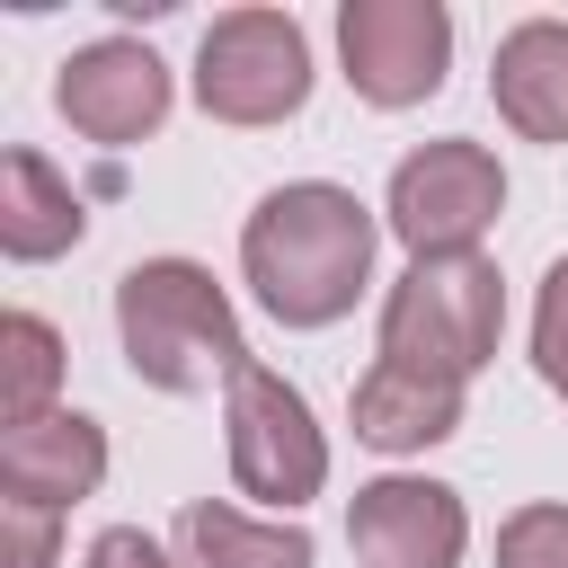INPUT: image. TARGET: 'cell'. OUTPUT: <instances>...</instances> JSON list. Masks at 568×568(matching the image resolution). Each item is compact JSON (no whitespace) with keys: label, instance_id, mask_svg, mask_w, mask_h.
I'll return each mask as SVG.
<instances>
[{"label":"cell","instance_id":"cell-18","mask_svg":"<svg viewBox=\"0 0 568 568\" xmlns=\"http://www.w3.org/2000/svg\"><path fill=\"white\" fill-rule=\"evenodd\" d=\"M53 559H62V515L0 497V568H53Z\"/></svg>","mask_w":568,"mask_h":568},{"label":"cell","instance_id":"cell-13","mask_svg":"<svg viewBox=\"0 0 568 568\" xmlns=\"http://www.w3.org/2000/svg\"><path fill=\"white\" fill-rule=\"evenodd\" d=\"M355 444L373 453H426L462 426V390L453 382H426V373H399V364H373L355 382Z\"/></svg>","mask_w":568,"mask_h":568},{"label":"cell","instance_id":"cell-14","mask_svg":"<svg viewBox=\"0 0 568 568\" xmlns=\"http://www.w3.org/2000/svg\"><path fill=\"white\" fill-rule=\"evenodd\" d=\"M178 550L186 568H311V532L284 515V524H257L222 497H195L178 515Z\"/></svg>","mask_w":568,"mask_h":568},{"label":"cell","instance_id":"cell-5","mask_svg":"<svg viewBox=\"0 0 568 568\" xmlns=\"http://www.w3.org/2000/svg\"><path fill=\"white\" fill-rule=\"evenodd\" d=\"M311 98V36L284 9H222L195 44V106L213 124H284Z\"/></svg>","mask_w":568,"mask_h":568},{"label":"cell","instance_id":"cell-2","mask_svg":"<svg viewBox=\"0 0 568 568\" xmlns=\"http://www.w3.org/2000/svg\"><path fill=\"white\" fill-rule=\"evenodd\" d=\"M115 337H124L133 382H151V390H169V399L204 390L213 373L231 382L240 364H257L248 337H240L231 293H222L213 266H195V257H142V266H124V275H115Z\"/></svg>","mask_w":568,"mask_h":568},{"label":"cell","instance_id":"cell-17","mask_svg":"<svg viewBox=\"0 0 568 568\" xmlns=\"http://www.w3.org/2000/svg\"><path fill=\"white\" fill-rule=\"evenodd\" d=\"M532 373L559 390V408H568V257L541 275V302H532Z\"/></svg>","mask_w":568,"mask_h":568},{"label":"cell","instance_id":"cell-3","mask_svg":"<svg viewBox=\"0 0 568 568\" xmlns=\"http://www.w3.org/2000/svg\"><path fill=\"white\" fill-rule=\"evenodd\" d=\"M506 337V284L488 257H408V275L382 293V364L470 390V373Z\"/></svg>","mask_w":568,"mask_h":568},{"label":"cell","instance_id":"cell-19","mask_svg":"<svg viewBox=\"0 0 568 568\" xmlns=\"http://www.w3.org/2000/svg\"><path fill=\"white\" fill-rule=\"evenodd\" d=\"M80 568H178V559H169L142 524H106V532L89 541V559H80Z\"/></svg>","mask_w":568,"mask_h":568},{"label":"cell","instance_id":"cell-8","mask_svg":"<svg viewBox=\"0 0 568 568\" xmlns=\"http://www.w3.org/2000/svg\"><path fill=\"white\" fill-rule=\"evenodd\" d=\"M169 62L142 44V36H98V44H80L71 62H62V80H53V106H62V124L80 133V142H106V151H133L142 133H160L169 124Z\"/></svg>","mask_w":568,"mask_h":568},{"label":"cell","instance_id":"cell-15","mask_svg":"<svg viewBox=\"0 0 568 568\" xmlns=\"http://www.w3.org/2000/svg\"><path fill=\"white\" fill-rule=\"evenodd\" d=\"M53 390H62V337H53V320L9 311L0 320V426L53 417Z\"/></svg>","mask_w":568,"mask_h":568},{"label":"cell","instance_id":"cell-11","mask_svg":"<svg viewBox=\"0 0 568 568\" xmlns=\"http://www.w3.org/2000/svg\"><path fill=\"white\" fill-rule=\"evenodd\" d=\"M488 98L524 142H568V18H524L497 36Z\"/></svg>","mask_w":568,"mask_h":568},{"label":"cell","instance_id":"cell-12","mask_svg":"<svg viewBox=\"0 0 568 568\" xmlns=\"http://www.w3.org/2000/svg\"><path fill=\"white\" fill-rule=\"evenodd\" d=\"M80 231H89L80 186H71L44 151L9 142V151H0V248H9L18 266H44V257L80 248Z\"/></svg>","mask_w":568,"mask_h":568},{"label":"cell","instance_id":"cell-4","mask_svg":"<svg viewBox=\"0 0 568 568\" xmlns=\"http://www.w3.org/2000/svg\"><path fill=\"white\" fill-rule=\"evenodd\" d=\"M497 213H506V169L488 142H462V133L417 142L390 169V204H382V222L399 231L408 257H479Z\"/></svg>","mask_w":568,"mask_h":568},{"label":"cell","instance_id":"cell-6","mask_svg":"<svg viewBox=\"0 0 568 568\" xmlns=\"http://www.w3.org/2000/svg\"><path fill=\"white\" fill-rule=\"evenodd\" d=\"M222 435H231V479L240 497H266V506H302L328 488V435L311 417V399L266 373V364H240L222 382Z\"/></svg>","mask_w":568,"mask_h":568},{"label":"cell","instance_id":"cell-7","mask_svg":"<svg viewBox=\"0 0 568 568\" xmlns=\"http://www.w3.org/2000/svg\"><path fill=\"white\" fill-rule=\"evenodd\" d=\"M337 62L364 106H382V115L426 106L453 71V18H444V0H346Z\"/></svg>","mask_w":568,"mask_h":568},{"label":"cell","instance_id":"cell-9","mask_svg":"<svg viewBox=\"0 0 568 568\" xmlns=\"http://www.w3.org/2000/svg\"><path fill=\"white\" fill-rule=\"evenodd\" d=\"M346 541H355L364 568H462V550H470V506H462L444 479L382 470V479L355 488Z\"/></svg>","mask_w":568,"mask_h":568},{"label":"cell","instance_id":"cell-16","mask_svg":"<svg viewBox=\"0 0 568 568\" xmlns=\"http://www.w3.org/2000/svg\"><path fill=\"white\" fill-rule=\"evenodd\" d=\"M497 568H568V506H515L497 524Z\"/></svg>","mask_w":568,"mask_h":568},{"label":"cell","instance_id":"cell-10","mask_svg":"<svg viewBox=\"0 0 568 568\" xmlns=\"http://www.w3.org/2000/svg\"><path fill=\"white\" fill-rule=\"evenodd\" d=\"M98 479H106V426L80 408H53V417L0 435V497L71 515L80 497H98Z\"/></svg>","mask_w":568,"mask_h":568},{"label":"cell","instance_id":"cell-1","mask_svg":"<svg viewBox=\"0 0 568 568\" xmlns=\"http://www.w3.org/2000/svg\"><path fill=\"white\" fill-rule=\"evenodd\" d=\"M373 248L382 222L337 178H293L240 222V275L257 284L275 328H337L373 284Z\"/></svg>","mask_w":568,"mask_h":568}]
</instances>
